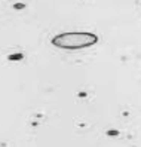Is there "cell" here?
Listing matches in <instances>:
<instances>
[{"label": "cell", "instance_id": "obj_1", "mask_svg": "<svg viewBox=\"0 0 141 147\" xmlns=\"http://www.w3.org/2000/svg\"><path fill=\"white\" fill-rule=\"evenodd\" d=\"M96 42V36L92 33H85V31H70L58 34L52 39V43L58 48L63 49H82L94 45Z\"/></svg>", "mask_w": 141, "mask_h": 147}]
</instances>
